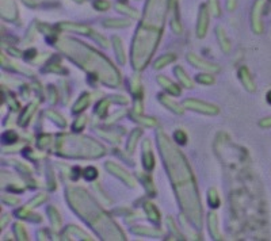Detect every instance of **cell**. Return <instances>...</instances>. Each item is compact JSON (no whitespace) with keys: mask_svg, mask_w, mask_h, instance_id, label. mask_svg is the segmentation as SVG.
<instances>
[{"mask_svg":"<svg viewBox=\"0 0 271 241\" xmlns=\"http://www.w3.org/2000/svg\"><path fill=\"white\" fill-rule=\"evenodd\" d=\"M43 200H45V195H39L37 200L32 201V204H33V206H34V204H36V203H39V202H42Z\"/></svg>","mask_w":271,"mask_h":241,"instance_id":"44dd1931","label":"cell"},{"mask_svg":"<svg viewBox=\"0 0 271 241\" xmlns=\"http://www.w3.org/2000/svg\"><path fill=\"white\" fill-rule=\"evenodd\" d=\"M175 140L178 142H179V144H186V134H185V133H183V131H176L175 133Z\"/></svg>","mask_w":271,"mask_h":241,"instance_id":"2e32d148","label":"cell"},{"mask_svg":"<svg viewBox=\"0 0 271 241\" xmlns=\"http://www.w3.org/2000/svg\"><path fill=\"white\" fill-rule=\"evenodd\" d=\"M63 27H65V29H72V30H79L80 33H87L88 32V27L85 26H79V25H63Z\"/></svg>","mask_w":271,"mask_h":241,"instance_id":"9a60e30c","label":"cell"},{"mask_svg":"<svg viewBox=\"0 0 271 241\" xmlns=\"http://www.w3.org/2000/svg\"><path fill=\"white\" fill-rule=\"evenodd\" d=\"M240 79H241V83L244 84V87L251 92H254L255 91V84L252 81V79L250 78V74H248V71L245 68H241L240 71Z\"/></svg>","mask_w":271,"mask_h":241,"instance_id":"3957f363","label":"cell"},{"mask_svg":"<svg viewBox=\"0 0 271 241\" xmlns=\"http://www.w3.org/2000/svg\"><path fill=\"white\" fill-rule=\"evenodd\" d=\"M160 100H161V103H163V105L167 106L171 111H174V113H176V114H182V113H183V110H182L181 107L176 105L175 102H172L171 99H168L167 96H160Z\"/></svg>","mask_w":271,"mask_h":241,"instance_id":"5b68a950","label":"cell"},{"mask_svg":"<svg viewBox=\"0 0 271 241\" xmlns=\"http://www.w3.org/2000/svg\"><path fill=\"white\" fill-rule=\"evenodd\" d=\"M84 123H85V118L83 117V118H80V120L77 122V123H75V129H80V127L84 125Z\"/></svg>","mask_w":271,"mask_h":241,"instance_id":"d6986e66","label":"cell"},{"mask_svg":"<svg viewBox=\"0 0 271 241\" xmlns=\"http://www.w3.org/2000/svg\"><path fill=\"white\" fill-rule=\"evenodd\" d=\"M199 21H201V23H199V26H198V36H199V37H203L207 26V15H205V8H202V12H201V16H199Z\"/></svg>","mask_w":271,"mask_h":241,"instance_id":"8992f818","label":"cell"},{"mask_svg":"<svg viewBox=\"0 0 271 241\" xmlns=\"http://www.w3.org/2000/svg\"><path fill=\"white\" fill-rule=\"evenodd\" d=\"M95 5L98 8H107V7H109V3H106V1H105V3H103V1L99 3V1H98V3H95Z\"/></svg>","mask_w":271,"mask_h":241,"instance_id":"ffe728a7","label":"cell"},{"mask_svg":"<svg viewBox=\"0 0 271 241\" xmlns=\"http://www.w3.org/2000/svg\"><path fill=\"white\" fill-rule=\"evenodd\" d=\"M189 61L192 64H194V67H198V68L205 69V71H212V72H216L218 71L217 65H214V64L207 63V61H203L199 57H194L193 54H189Z\"/></svg>","mask_w":271,"mask_h":241,"instance_id":"7a4b0ae2","label":"cell"},{"mask_svg":"<svg viewBox=\"0 0 271 241\" xmlns=\"http://www.w3.org/2000/svg\"><path fill=\"white\" fill-rule=\"evenodd\" d=\"M157 80H159V83L163 85V87H165V89H168L170 92H172L174 95H179L181 94V89H179V87L178 85H175V84L172 83L171 80L165 79V78H161V76H159L157 78Z\"/></svg>","mask_w":271,"mask_h":241,"instance_id":"277c9868","label":"cell"},{"mask_svg":"<svg viewBox=\"0 0 271 241\" xmlns=\"http://www.w3.org/2000/svg\"><path fill=\"white\" fill-rule=\"evenodd\" d=\"M267 102H269V103L271 105V91H269V92H267Z\"/></svg>","mask_w":271,"mask_h":241,"instance_id":"7402d4cb","label":"cell"},{"mask_svg":"<svg viewBox=\"0 0 271 241\" xmlns=\"http://www.w3.org/2000/svg\"><path fill=\"white\" fill-rule=\"evenodd\" d=\"M217 36H218V41H220V45L223 47L224 52H228L229 50V42L228 40L225 38V34H224V30L221 27H218L217 29Z\"/></svg>","mask_w":271,"mask_h":241,"instance_id":"52a82bcc","label":"cell"},{"mask_svg":"<svg viewBox=\"0 0 271 241\" xmlns=\"http://www.w3.org/2000/svg\"><path fill=\"white\" fill-rule=\"evenodd\" d=\"M229 1H231V4H229V7H231V8H233V7H234V0H229Z\"/></svg>","mask_w":271,"mask_h":241,"instance_id":"603a6c76","label":"cell"},{"mask_svg":"<svg viewBox=\"0 0 271 241\" xmlns=\"http://www.w3.org/2000/svg\"><path fill=\"white\" fill-rule=\"evenodd\" d=\"M207 198H209V203H210V206H212V207H217L218 197H217V194H216V191H214V190H210V191H209V197H207Z\"/></svg>","mask_w":271,"mask_h":241,"instance_id":"8fae6325","label":"cell"},{"mask_svg":"<svg viewBox=\"0 0 271 241\" xmlns=\"http://www.w3.org/2000/svg\"><path fill=\"white\" fill-rule=\"evenodd\" d=\"M259 126H261V127H265V129L271 127V117H267L265 120H262L261 122H259Z\"/></svg>","mask_w":271,"mask_h":241,"instance_id":"ac0fdd59","label":"cell"},{"mask_svg":"<svg viewBox=\"0 0 271 241\" xmlns=\"http://www.w3.org/2000/svg\"><path fill=\"white\" fill-rule=\"evenodd\" d=\"M197 79L199 83H203V84H212L213 81H214V79H213L210 75H199Z\"/></svg>","mask_w":271,"mask_h":241,"instance_id":"4fadbf2b","label":"cell"},{"mask_svg":"<svg viewBox=\"0 0 271 241\" xmlns=\"http://www.w3.org/2000/svg\"><path fill=\"white\" fill-rule=\"evenodd\" d=\"M88 103H90V96H88V95H84V96H83V98H81V99H80L79 102L75 105L74 111L75 113H79V111L83 110L84 107H87V105H88Z\"/></svg>","mask_w":271,"mask_h":241,"instance_id":"30bf717a","label":"cell"},{"mask_svg":"<svg viewBox=\"0 0 271 241\" xmlns=\"http://www.w3.org/2000/svg\"><path fill=\"white\" fill-rule=\"evenodd\" d=\"M172 60H175V56H172V54H167V56H164V57L159 58V60L155 63V69H160L161 67H164L165 64L171 63Z\"/></svg>","mask_w":271,"mask_h":241,"instance_id":"9c48e42d","label":"cell"},{"mask_svg":"<svg viewBox=\"0 0 271 241\" xmlns=\"http://www.w3.org/2000/svg\"><path fill=\"white\" fill-rule=\"evenodd\" d=\"M96 175H98V172H96V169L95 168H87L85 169V179H88V180H92V179H95L96 178Z\"/></svg>","mask_w":271,"mask_h":241,"instance_id":"5bb4252c","label":"cell"},{"mask_svg":"<svg viewBox=\"0 0 271 241\" xmlns=\"http://www.w3.org/2000/svg\"><path fill=\"white\" fill-rule=\"evenodd\" d=\"M144 165L147 168H152L154 167V156L151 153H145L144 155Z\"/></svg>","mask_w":271,"mask_h":241,"instance_id":"7c38bea8","label":"cell"},{"mask_svg":"<svg viewBox=\"0 0 271 241\" xmlns=\"http://www.w3.org/2000/svg\"><path fill=\"white\" fill-rule=\"evenodd\" d=\"M185 106L190 110L199 111V113H203V114H210V116H214L218 113V107L213 105H209V103H203L201 100L195 99H189L185 102Z\"/></svg>","mask_w":271,"mask_h":241,"instance_id":"6da1fadb","label":"cell"},{"mask_svg":"<svg viewBox=\"0 0 271 241\" xmlns=\"http://www.w3.org/2000/svg\"><path fill=\"white\" fill-rule=\"evenodd\" d=\"M175 74L178 75V78H179V79H181L182 83L185 84V85H186L187 88H192V87H193V83H192V81H190V79H189V78H187V75L185 74V72H183V71H182L181 67H178V68H175Z\"/></svg>","mask_w":271,"mask_h":241,"instance_id":"ba28073f","label":"cell"},{"mask_svg":"<svg viewBox=\"0 0 271 241\" xmlns=\"http://www.w3.org/2000/svg\"><path fill=\"white\" fill-rule=\"evenodd\" d=\"M209 217H210V218H209V224H210V226H212V228H210V231H212L213 236L218 237L217 236V232H216V228H214V226H216V225H214V222H216V218H214V217H216V215L210 214Z\"/></svg>","mask_w":271,"mask_h":241,"instance_id":"e0dca14e","label":"cell"}]
</instances>
